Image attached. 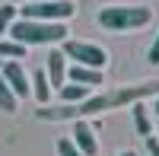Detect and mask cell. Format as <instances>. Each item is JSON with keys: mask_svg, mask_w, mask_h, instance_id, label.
I'll return each mask as SVG.
<instances>
[{"mask_svg": "<svg viewBox=\"0 0 159 156\" xmlns=\"http://www.w3.org/2000/svg\"><path fill=\"white\" fill-rule=\"evenodd\" d=\"M7 35H10V42H16L22 48H29V45H64L70 38L64 22H38V19H13Z\"/></svg>", "mask_w": 159, "mask_h": 156, "instance_id": "7a4b0ae2", "label": "cell"}, {"mask_svg": "<svg viewBox=\"0 0 159 156\" xmlns=\"http://www.w3.org/2000/svg\"><path fill=\"white\" fill-rule=\"evenodd\" d=\"M29 3H45V0H29Z\"/></svg>", "mask_w": 159, "mask_h": 156, "instance_id": "44dd1931", "label": "cell"}, {"mask_svg": "<svg viewBox=\"0 0 159 156\" xmlns=\"http://www.w3.org/2000/svg\"><path fill=\"white\" fill-rule=\"evenodd\" d=\"M0 67H3V61H0Z\"/></svg>", "mask_w": 159, "mask_h": 156, "instance_id": "603a6c76", "label": "cell"}, {"mask_svg": "<svg viewBox=\"0 0 159 156\" xmlns=\"http://www.w3.org/2000/svg\"><path fill=\"white\" fill-rule=\"evenodd\" d=\"M0 76L7 80V86L13 89V96L16 99H29L32 96V83H29V73L19 61H3V67H0Z\"/></svg>", "mask_w": 159, "mask_h": 156, "instance_id": "8992f818", "label": "cell"}, {"mask_svg": "<svg viewBox=\"0 0 159 156\" xmlns=\"http://www.w3.org/2000/svg\"><path fill=\"white\" fill-rule=\"evenodd\" d=\"M153 115H159V96L153 99Z\"/></svg>", "mask_w": 159, "mask_h": 156, "instance_id": "d6986e66", "label": "cell"}, {"mask_svg": "<svg viewBox=\"0 0 159 156\" xmlns=\"http://www.w3.org/2000/svg\"><path fill=\"white\" fill-rule=\"evenodd\" d=\"M118 156H137L134 150H121V153H118Z\"/></svg>", "mask_w": 159, "mask_h": 156, "instance_id": "ffe728a7", "label": "cell"}, {"mask_svg": "<svg viewBox=\"0 0 159 156\" xmlns=\"http://www.w3.org/2000/svg\"><path fill=\"white\" fill-rule=\"evenodd\" d=\"M134 127H137V134L140 137H150L153 134V124H150V108L143 105V102H134Z\"/></svg>", "mask_w": 159, "mask_h": 156, "instance_id": "7c38bea8", "label": "cell"}, {"mask_svg": "<svg viewBox=\"0 0 159 156\" xmlns=\"http://www.w3.org/2000/svg\"><path fill=\"white\" fill-rule=\"evenodd\" d=\"M147 61H150V64H159V35L153 38V45H150V51H147Z\"/></svg>", "mask_w": 159, "mask_h": 156, "instance_id": "ac0fdd59", "label": "cell"}, {"mask_svg": "<svg viewBox=\"0 0 159 156\" xmlns=\"http://www.w3.org/2000/svg\"><path fill=\"white\" fill-rule=\"evenodd\" d=\"M143 144H147V153L150 156H159V137L150 134V137H143Z\"/></svg>", "mask_w": 159, "mask_h": 156, "instance_id": "e0dca14e", "label": "cell"}, {"mask_svg": "<svg viewBox=\"0 0 159 156\" xmlns=\"http://www.w3.org/2000/svg\"><path fill=\"white\" fill-rule=\"evenodd\" d=\"M45 76H48V83H51V89H61L64 83H67V57H64V51L57 48V51H51L48 54V61H45Z\"/></svg>", "mask_w": 159, "mask_h": 156, "instance_id": "ba28073f", "label": "cell"}, {"mask_svg": "<svg viewBox=\"0 0 159 156\" xmlns=\"http://www.w3.org/2000/svg\"><path fill=\"white\" fill-rule=\"evenodd\" d=\"M13 19H16V7H13V3L0 7V38H7V32H10Z\"/></svg>", "mask_w": 159, "mask_h": 156, "instance_id": "9a60e30c", "label": "cell"}, {"mask_svg": "<svg viewBox=\"0 0 159 156\" xmlns=\"http://www.w3.org/2000/svg\"><path fill=\"white\" fill-rule=\"evenodd\" d=\"M156 96H159V80H137V83L105 89V93H92L80 105H42V108H35V118L38 121H76V118H89V115L127 108L134 102L156 99Z\"/></svg>", "mask_w": 159, "mask_h": 156, "instance_id": "6da1fadb", "label": "cell"}, {"mask_svg": "<svg viewBox=\"0 0 159 156\" xmlns=\"http://www.w3.org/2000/svg\"><path fill=\"white\" fill-rule=\"evenodd\" d=\"M76 13L73 0H45V3H25L19 10V19H38V22H67Z\"/></svg>", "mask_w": 159, "mask_h": 156, "instance_id": "5b68a950", "label": "cell"}, {"mask_svg": "<svg viewBox=\"0 0 159 156\" xmlns=\"http://www.w3.org/2000/svg\"><path fill=\"white\" fill-rule=\"evenodd\" d=\"M16 105H19V99L13 96V89L7 86L3 76H0V112H16Z\"/></svg>", "mask_w": 159, "mask_h": 156, "instance_id": "4fadbf2b", "label": "cell"}, {"mask_svg": "<svg viewBox=\"0 0 159 156\" xmlns=\"http://www.w3.org/2000/svg\"><path fill=\"white\" fill-rule=\"evenodd\" d=\"M92 96L89 86H80V83H64L61 86V105H80Z\"/></svg>", "mask_w": 159, "mask_h": 156, "instance_id": "8fae6325", "label": "cell"}, {"mask_svg": "<svg viewBox=\"0 0 159 156\" xmlns=\"http://www.w3.org/2000/svg\"><path fill=\"white\" fill-rule=\"evenodd\" d=\"M16 61V57H25V48L16 45V42H10V38H0V61Z\"/></svg>", "mask_w": 159, "mask_h": 156, "instance_id": "5bb4252c", "label": "cell"}, {"mask_svg": "<svg viewBox=\"0 0 159 156\" xmlns=\"http://www.w3.org/2000/svg\"><path fill=\"white\" fill-rule=\"evenodd\" d=\"M99 25L108 32H134V29H143L150 19H153V10L143 7V3H134V7H102L99 10Z\"/></svg>", "mask_w": 159, "mask_h": 156, "instance_id": "3957f363", "label": "cell"}, {"mask_svg": "<svg viewBox=\"0 0 159 156\" xmlns=\"http://www.w3.org/2000/svg\"><path fill=\"white\" fill-rule=\"evenodd\" d=\"M73 147L83 153V156H96L99 153V140H96V127H92L89 121H83V118H76L73 121Z\"/></svg>", "mask_w": 159, "mask_h": 156, "instance_id": "52a82bcc", "label": "cell"}, {"mask_svg": "<svg viewBox=\"0 0 159 156\" xmlns=\"http://www.w3.org/2000/svg\"><path fill=\"white\" fill-rule=\"evenodd\" d=\"M7 3H16V0H7Z\"/></svg>", "mask_w": 159, "mask_h": 156, "instance_id": "7402d4cb", "label": "cell"}, {"mask_svg": "<svg viewBox=\"0 0 159 156\" xmlns=\"http://www.w3.org/2000/svg\"><path fill=\"white\" fill-rule=\"evenodd\" d=\"M57 156H83V153L73 147L70 137H61V140H57Z\"/></svg>", "mask_w": 159, "mask_h": 156, "instance_id": "2e32d148", "label": "cell"}, {"mask_svg": "<svg viewBox=\"0 0 159 156\" xmlns=\"http://www.w3.org/2000/svg\"><path fill=\"white\" fill-rule=\"evenodd\" d=\"M64 57H70L76 67H89V70H105L108 67V51L102 45H92V42H80V38H67L61 45Z\"/></svg>", "mask_w": 159, "mask_h": 156, "instance_id": "277c9868", "label": "cell"}, {"mask_svg": "<svg viewBox=\"0 0 159 156\" xmlns=\"http://www.w3.org/2000/svg\"><path fill=\"white\" fill-rule=\"evenodd\" d=\"M67 80L92 89V86L102 83V70H89V67H76V64H73V67H67Z\"/></svg>", "mask_w": 159, "mask_h": 156, "instance_id": "30bf717a", "label": "cell"}, {"mask_svg": "<svg viewBox=\"0 0 159 156\" xmlns=\"http://www.w3.org/2000/svg\"><path fill=\"white\" fill-rule=\"evenodd\" d=\"M29 83H32V96H35V102H38V105H48V102H51V83H48V76H45L42 67L29 73Z\"/></svg>", "mask_w": 159, "mask_h": 156, "instance_id": "9c48e42d", "label": "cell"}]
</instances>
